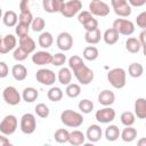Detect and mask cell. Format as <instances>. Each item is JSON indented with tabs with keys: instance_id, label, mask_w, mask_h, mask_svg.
I'll use <instances>...</instances> for the list:
<instances>
[{
	"instance_id": "cell-1",
	"label": "cell",
	"mask_w": 146,
	"mask_h": 146,
	"mask_svg": "<svg viewBox=\"0 0 146 146\" xmlns=\"http://www.w3.org/2000/svg\"><path fill=\"white\" fill-rule=\"evenodd\" d=\"M60 121L64 125L70 128H79L82 125L84 119L81 113L75 112L73 110H65L60 114Z\"/></svg>"
},
{
	"instance_id": "cell-2",
	"label": "cell",
	"mask_w": 146,
	"mask_h": 146,
	"mask_svg": "<svg viewBox=\"0 0 146 146\" xmlns=\"http://www.w3.org/2000/svg\"><path fill=\"white\" fill-rule=\"evenodd\" d=\"M107 80L113 88L122 89L127 83V73L122 67L112 68L107 73Z\"/></svg>"
},
{
	"instance_id": "cell-3",
	"label": "cell",
	"mask_w": 146,
	"mask_h": 146,
	"mask_svg": "<svg viewBox=\"0 0 146 146\" xmlns=\"http://www.w3.org/2000/svg\"><path fill=\"white\" fill-rule=\"evenodd\" d=\"M73 74H74L75 79L78 80V82L80 84H83V86H87V84L91 83L92 80H94V76H95L94 71L91 68H89L86 64L80 66L75 71H73Z\"/></svg>"
},
{
	"instance_id": "cell-4",
	"label": "cell",
	"mask_w": 146,
	"mask_h": 146,
	"mask_svg": "<svg viewBox=\"0 0 146 146\" xmlns=\"http://www.w3.org/2000/svg\"><path fill=\"white\" fill-rule=\"evenodd\" d=\"M19 128L23 133L25 135H32L36 129V120L35 116L32 113H25L21 117Z\"/></svg>"
},
{
	"instance_id": "cell-5",
	"label": "cell",
	"mask_w": 146,
	"mask_h": 146,
	"mask_svg": "<svg viewBox=\"0 0 146 146\" xmlns=\"http://www.w3.org/2000/svg\"><path fill=\"white\" fill-rule=\"evenodd\" d=\"M17 125H18V121L15 115L11 114L6 115L0 123V132L5 136H10L16 131Z\"/></svg>"
},
{
	"instance_id": "cell-6",
	"label": "cell",
	"mask_w": 146,
	"mask_h": 146,
	"mask_svg": "<svg viewBox=\"0 0 146 146\" xmlns=\"http://www.w3.org/2000/svg\"><path fill=\"white\" fill-rule=\"evenodd\" d=\"M113 27L119 32V34L125 36H129L135 32V24L125 18H116L113 22Z\"/></svg>"
},
{
	"instance_id": "cell-7",
	"label": "cell",
	"mask_w": 146,
	"mask_h": 146,
	"mask_svg": "<svg viewBox=\"0 0 146 146\" xmlns=\"http://www.w3.org/2000/svg\"><path fill=\"white\" fill-rule=\"evenodd\" d=\"M35 79L39 83L43 86H52L56 82L57 75L55 74L54 71L49 68H40L35 73Z\"/></svg>"
},
{
	"instance_id": "cell-8",
	"label": "cell",
	"mask_w": 146,
	"mask_h": 146,
	"mask_svg": "<svg viewBox=\"0 0 146 146\" xmlns=\"http://www.w3.org/2000/svg\"><path fill=\"white\" fill-rule=\"evenodd\" d=\"M2 97H3V100L8 104V105H11V106H16L21 103L22 100V95L18 92V90L13 87V86H8L3 89L2 91Z\"/></svg>"
},
{
	"instance_id": "cell-9",
	"label": "cell",
	"mask_w": 146,
	"mask_h": 146,
	"mask_svg": "<svg viewBox=\"0 0 146 146\" xmlns=\"http://www.w3.org/2000/svg\"><path fill=\"white\" fill-rule=\"evenodd\" d=\"M81 9H82V2L80 0H68L64 3L60 14L66 18H71L78 15Z\"/></svg>"
},
{
	"instance_id": "cell-10",
	"label": "cell",
	"mask_w": 146,
	"mask_h": 146,
	"mask_svg": "<svg viewBox=\"0 0 146 146\" xmlns=\"http://www.w3.org/2000/svg\"><path fill=\"white\" fill-rule=\"evenodd\" d=\"M89 11L94 15V16H99V17H105L110 14V6L102 1H91L89 3Z\"/></svg>"
},
{
	"instance_id": "cell-11",
	"label": "cell",
	"mask_w": 146,
	"mask_h": 146,
	"mask_svg": "<svg viewBox=\"0 0 146 146\" xmlns=\"http://www.w3.org/2000/svg\"><path fill=\"white\" fill-rule=\"evenodd\" d=\"M95 117L100 123H111L115 119V111L110 106H105L104 108H100L96 112Z\"/></svg>"
},
{
	"instance_id": "cell-12",
	"label": "cell",
	"mask_w": 146,
	"mask_h": 146,
	"mask_svg": "<svg viewBox=\"0 0 146 146\" xmlns=\"http://www.w3.org/2000/svg\"><path fill=\"white\" fill-rule=\"evenodd\" d=\"M16 44H17L16 36L13 34H6L0 40V54L5 55V54L14 50L16 48Z\"/></svg>"
},
{
	"instance_id": "cell-13",
	"label": "cell",
	"mask_w": 146,
	"mask_h": 146,
	"mask_svg": "<svg viewBox=\"0 0 146 146\" xmlns=\"http://www.w3.org/2000/svg\"><path fill=\"white\" fill-rule=\"evenodd\" d=\"M57 47L63 51H68L73 47V36L68 32H60L56 39Z\"/></svg>"
},
{
	"instance_id": "cell-14",
	"label": "cell",
	"mask_w": 146,
	"mask_h": 146,
	"mask_svg": "<svg viewBox=\"0 0 146 146\" xmlns=\"http://www.w3.org/2000/svg\"><path fill=\"white\" fill-rule=\"evenodd\" d=\"M51 60H52V55L46 50H40L32 55V62L39 66L51 64Z\"/></svg>"
},
{
	"instance_id": "cell-15",
	"label": "cell",
	"mask_w": 146,
	"mask_h": 146,
	"mask_svg": "<svg viewBox=\"0 0 146 146\" xmlns=\"http://www.w3.org/2000/svg\"><path fill=\"white\" fill-rule=\"evenodd\" d=\"M64 0H42V7L44 11L52 14V13H60L64 6Z\"/></svg>"
},
{
	"instance_id": "cell-16",
	"label": "cell",
	"mask_w": 146,
	"mask_h": 146,
	"mask_svg": "<svg viewBox=\"0 0 146 146\" xmlns=\"http://www.w3.org/2000/svg\"><path fill=\"white\" fill-rule=\"evenodd\" d=\"M102 135H103V130L98 124L89 125L86 132V137L90 143H97L98 140H100Z\"/></svg>"
},
{
	"instance_id": "cell-17",
	"label": "cell",
	"mask_w": 146,
	"mask_h": 146,
	"mask_svg": "<svg viewBox=\"0 0 146 146\" xmlns=\"http://www.w3.org/2000/svg\"><path fill=\"white\" fill-rule=\"evenodd\" d=\"M98 102L103 106H111L115 102V95H114L113 91H111L108 89H105V90H103V91L99 92V95H98Z\"/></svg>"
},
{
	"instance_id": "cell-18",
	"label": "cell",
	"mask_w": 146,
	"mask_h": 146,
	"mask_svg": "<svg viewBox=\"0 0 146 146\" xmlns=\"http://www.w3.org/2000/svg\"><path fill=\"white\" fill-rule=\"evenodd\" d=\"M11 74L16 81H24L27 76V68L23 64H16L11 67Z\"/></svg>"
},
{
	"instance_id": "cell-19",
	"label": "cell",
	"mask_w": 146,
	"mask_h": 146,
	"mask_svg": "<svg viewBox=\"0 0 146 146\" xmlns=\"http://www.w3.org/2000/svg\"><path fill=\"white\" fill-rule=\"evenodd\" d=\"M119 35H120L119 32H117L114 27H111V29H107V30L104 32L103 39H104V41H105L106 44L112 46V44H115V43L119 41V38H120Z\"/></svg>"
},
{
	"instance_id": "cell-20",
	"label": "cell",
	"mask_w": 146,
	"mask_h": 146,
	"mask_svg": "<svg viewBox=\"0 0 146 146\" xmlns=\"http://www.w3.org/2000/svg\"><path fill=\"white\" fill-rule=\"evenodd\" d=\"M135 115L138 119H146V99L140 97L135 102Z\"/></svg>"
},
{
	"instance_id": "cell-21",
	"label": "cell",
	"mask_w": 146,
	"mask_h": 146,
	"mask_svg": "<svg viewBox=\"0 0 146 146\" xmlns=\"http://www.w3.org/2000/svg\"><path fill=\"white\" fill-rule=\"evenodd\" d=\"M19 47L22 49H24L27 54H32L34 50H35V42L34 40L29 36V35H25V36H22L19 38Z\"/></svg>"
},
{
	"instance_id": "cell-22",
	"label": "cell",
	"mask_w": 146,
	"mask_h": 146,
	"mask_svg": "<svg viewBox=\"0 0 146 146\" xmlns=\"http://www.w3.org/2000/svg\"><path fill=\"white\" fill-rule=\"evenodd\" d=\"M102 38H103V35H102L99 29H96L92 31H86V33H84V40L89 44H97Z\"/></svg>"
},
{
	"instance_id": "cell-23",
	"label": "cell",
	"mask_w": 146,
	"mask_h": 146,
	"mask_svg": "<svg viewBox=\"0 0 146 146\" xmlns=\"http://www.w3.org/2000/svg\"><path fill=\"white\" fill-rule=\"evenodd\" d=\"M2 22L8 27L16 26L17 25V22H18V16H17V14L14 10H7V11L3 13Z\"/></svg>"
},
{
	"instance_id": "cell-24",
	"label": "cell",
	"mask_w": 146,
	"mask_h": 146,
	"mask_svg": "<svg viewBox=\"0 0 146 146\" xmlns=\"http://www.w3.org/2000/svg\"><path fill=\"white\" fill-rule=\"evenodd\" d=\"M57 79H58V81H59L60 84H64V86L70 84L71 81H72V72H71V68L70 67H62L58 71Z\"/></svg>"
},
{
	"instance_id": "cell-25",
	"label": "cell",
	"mask_w": 146,
	"mask_h": 146,
	"mask_svg": "<svg viewBox=\"0 0 146 146\" xmlns=\"http://www.w3.org/2000/svg\"><path fill=\"white\" fill-rule=\"evenodd\" d=\"M86 135L80 131V130H73L72 132H70V139H68V143L73 146H79V145H82L84 144V140H86Z\"/></svg>"
},
{
	"instance_id": "cell-26",
	"label": "cell",
	"mask_w": 146,
	"mask_h": 146,
	"mask_svg": "<svg viewBox=\"0 0 146 146\" xmlns=\"http://www.w3.org/2000/svg\"><path fill=\"white\" fill-rule=\"evenodd\" d=\"M38 97H39V92L33 87H26L22 91V98L26 103H33L34 100L38 99Z\"/></svg>"
},
{
	"instance_id": "cell-27",
	"label": "cell",
	"mask_w": 146,
	"mask_h": 146,
	"mask_svg": "<svg viewBox=\"0 0 146 146\" xmlns=\"http://www.w3.org/2000/svg\"><path fill=\"white\" fill-rule=\"evenodd\" d=\"M38 43L41 48H44V49L50 48L54 43L52 34L50 32H42L38 38Z\"/></svg>"
},
{
	"instance_id": "cell-28",
	"label": "cell",
	"mask_w": 146,
	"mask_h": 146,
	"mask_svg": "<svg viewBox=\"0 0 146 146\" xmlns=\"http://www.w3.org/2000/svg\"><path fill=\"white\" fill-rule=\"evenodd\" d=\"M141 47H143V46H141L139 39H137V38L130 36V38H128L127 41H125V49H127L129 52H131V54H137V52L141 49Z\"/></svg>"
},
{
	"instance_id": "cell-29",
	"label": "cell",
	"mask_w": 146,
	"mask_h": 146,
	"mask_svg": "<svg viewBox=\"0 0 146 146\" xmlns=\"http://www.w3.org/2000/svg\"><path fill=\"white\" fill-rule=\"evenodd\" d=\"M105 137L108 141H115L116 139H119V137H121V131L117 125L110 124L105 130Z\"/></svg>"
},
{
	"instance_id": "cell-30",
	"label": "cell",
	"mask_w": 146,
	"mask_h": 146,
	"mask_svg": "<svg viewBox=\"0 0 146 146\" xmlns=\"http://www.w3.org/2000/svg\"><path fill=\"white\" fill-rule=\"evenodd\" d=\"M121 138L125 143H131L137 138V130L132 128V125L125 127L121 132Z\"/></svg>"
},
{
	"instance_id": "cell-31",
	"label": "cell",
	"mask_w": 146,
	"mask_h": 146,
	"mask_svg": "<svg viewBox=\"0 0 146 146\" xmlns=\"http://www.w3.org/2000/svg\"><path fill=\"white\" fill-rule=\"evenodd\" d=\"M82 56L84 59L89 60V62H92V60H96L99 56V51L98 49L95 47V46H88L83 49V52H82Z\"/></svg>"
},
{
	"instance_id": "cell-32",
	"label": "cell",
	"mask_w": 146,
	"mask_h": 146,
	"mask_svg": "<svg viewBox=\"0 0 146 146\" xmlns=\"http://www.w3.org/2000/svg\"><path fill=\"white\" fill-rule=\"evenodd\" d=\"M128 73L131 78H140L144 73V66L140 63H131L128 67Z\"/></svg>"
},
{
	"instance_id": "cell-33",
	"label": "cell",
	"mask_w": 146,
	"mask_h": 146,
	"mask_svg": "<svg viewBox=\"0 0 146 146\" xmlns=\"http://www.w3.org/2000/svg\"><path fill=\"white\" fill-rule=\"evenodd\" d=\"M63 90L60 89V88H58V87H51L49 90H48V92H47V97H48V99L50 100V102H59V100H62V98H63Z\"/></svg>"
},
{
	"instance_id": "cell-34",
	"label": "cell",
	"mask_w": 146,
	"mask_h": 146,
	"mask_svg": "<svg viewBox=\"0 0 146 146\" xmlns=\"http://www.w3.org/2000/svg\"><path fill=\"white\" fill-rule=\"evenodd\" d=\"M54 138L57 143L59 144H65V143H68V139H70V132L68 130L64 129V128H60V129H57L55 131V135H54Z\"/></svg>"
},
{
	"instance_id": "cell-35",
	"label": "cell",
	"mask_w": 146,
	"mask_h": 146,
	"mask_svg": "<svg viewBox=\"0 0 146 146\" xmlns=\"http://www.w3.org/2000/svg\"><path fill=\"white\" fill-rule=\"evenodd\" d=\"M65 94L67 95V97L70 98H76L80 96L81 94V87L78 83H70L66 86L65 89Z\"/></svg>"
},
{
	"instance_id": "cell-36",
	"label": "cell",
	"mask_w": 146,
	"mask_h": 146,
	"mask_svg": "<svg viewBox=\"0 0 146 146\" xmlns=\"http://www.w3.org/2000/svg\"><path fill=\"white\" fill-rule=\"evenodd\" d=\"M120 120H121V123L125 127H129V125H132L136 121V115L135 113L130 112V111H125L121 114L120 116Z\"/></svg>"
},
{
	"instance_id": "cell-37",
	"label": "cell",
	"mask_w": 146,
	"mask_h": 146,
	"mask_svg": "<svg viewBox=\"0 0 146 146\" xmlns=\"http://www.w3.org/2000/svg\"><path fill=\"white\" fill-rule=\"evenodd\" d=\"M78 107H79V110H80L82 113L89 114V113H91L92 110H94V103H92L91 100H89V99H82V100L79 102Z\"/></svg>"
},
{
	"instance_id": "cell-38",
	"label": "cell",
	"mask_w": 146,
	"mask_h": 146,
	"mask_svg": "<svg viewBox=\"0 0 146 146\" xmlns=\"http://www.w3.org/2000/svg\"><path fill=\"white\" fill-rule=\"evenodd\" d=\"M34 111H35L36 115H38L39 117H42V119L48 117L49 114H50V110H49V107H48L44 103H39V104H36Z\"/></svg>"
},
{
	"instance_id": "cell-39",
	"label": "cell",
	"mask_w": 146,
	"mask_h": 146,
	"mask_svg": "<svg viewBox=\"0 0 146 146\" xmlns=\"http://www.w3.org/2000/svg\"><path fill=\"white\" fill-rule=\"evenodd\" d=\"M113 10L119 17H129L131 15V13H132V9H131V6L129 5V2L123 5V6H121V7H119V8H115Z\"/></svg>"
},
{
	"instance_id": "cell-40",
	"label": "cell",
	"mask_w": 146,
	"mask_h": 146,
	"mask_svg": "<svg viewBox=\"0 0 146 146\" xmlns=\"http://www.w3.org/2000/svg\"><path fill=\"white\" fill-rule=\"evenodd\" d=\"M82 65H84V62H83V59L80 56L73 55V56L70 57V59H68V67L71 68V71H75L76 68H79Z\"/></svg>"
},
{
	"instance_id": "cell-41",
	"label": "cell",
	"mask_w": 146,
	"mask_h": 146,
	"mask_svg": "<svg viewBox=\"0 0 146 146\" xmlns=\"http://www.w3.org/2000/svg\"><path fill=\"white\" fill-rule=\"evenodd\" d=\"M44 26H46V22H44V19H43L42 17H40V16L33 18V21H32V23H31V29H32V31H34V32H42L43 29H44Z\"/></svg>"
},
{
	"instance_id": "cell-42",
	"label": "cell",
	"mask_w": 146,
	"mask_h": 146,
	"mask_svg": "<svg viewBox=\"0 0 146 146\" xmlns=\"http://www.w3.org/2000/svg\"><path fill=\"white\" fill-rule=\"evenodd\" d=\"M30 27H31V25L18 22V24H17V25H16V27H15V32H16V34H17V36H18V38H22V36L29 35Z\"/></svg>"
},
{
	"instance_id": "cell-43",
	"label": "cell",
	"mask_w": 146,
	"mask_h": 146,
	"mask_svg": "<svg viewBox=\"0 0 146 146\" xmlns=\"http://www.w3.org/2000/svg\"><path fill=\"white\" fill-rule=\"evenodd\" d=\"M29 55H30V54H27V52H26L24 49H22L19 46H18V48H15V50H14V52H13V57H14V59L17 60V62H23V60H25Z\"/></svg>"
},
{
	"instance_id": "cell-44",
	"label": "cell",
	"mask_w": 146,
	"mask_h": 146,
	"mask_svg": "<svg viewBox=\"0 0 146 146\" xmlns=\"http://www.w3.org/2000/svg\"><path fill=\"white\" fill-rule=\"evenodd\" d=\"M33 18H34V17H33V15H32V13H31V11H19L18 22L31 25V23H32Z\"/></svg>"
},
{
	"instance_id": "cell-45",
	"label": "cell",
	"mask_w": 146,
	"mask_h": 146,
	"mask_svg": "<svg viewBox=\"0 0 146 146\" xmlns=\"http://www.w3.org/2000/svg\"><path fill=\"white\" fill-rule=\"evenodd\" d=\"M66 62V56L62 52H57L55 55H52V60H51V64L54 66H62L64 65Z\"/></svg>"
},
{
	"instance_id": "cell-46",
	"label": "cell",
	"mask_w": 146,
	"mask_h": 146,
	"mask_svg": "<svg viewBox=\"0 0 146 146\" xmlns=\"http://www.w3.org/2000/svg\"><path fill=\"white\" fill-rule=\"evenodd\" d=\"M82 26H83V29H84L86 31H92V30H96V29H98V21H97L96 18L91 17V18L88 19L84 24H82Z\"/></svg>"
},
{
	"instance_id": "cell-47",
	"label": "cell",
	"mask_w": 146,
	"mask_h": 146,
	"mask_svg": "<svg viewBox=\"0 0 146 146\" xmlns=\"http://www.w3.org/2000/svg\"><path fill=\"white\" fill-rule=\"evenodd\" d=\"M91 17H94V15L89 11V10H83V11H80L78 14V22L80 24H84L88 19H90Z\"/></svg>"
},
{
	"instance_id": "cell-48",
	"label": "cell",
	"mask_w": 146,
	"mask_h": 146,
	"mask_svg": "<svg viewBox=\"0 0 146 146\" xmlns=\"http://www.w3.org/2000/svg\"><path fill=\"white\" fill-rule=\"evenodd\" d=\"M136 23L138 25V27L145 30L146 29V11L140 13L137 17H136Z\"/></svg>"
},
{
	"instance_id": "cell-49",
	"label": "cell",
	"mask_w": 146,
	"mask_h": 146,
	"mask_svg": "<svg viewBox=\"0 0 146 146\" xmlns=\"http://www.w3.org/2000/svg\"><path fill=\"white\" fill-rule=\"evenodd\" d=\"M33 0H21L19 2V11H31V3Z\"/></svg>"
},
{
	"instance_id": "cell-50",
	"label": "cell",
	"mask_w": 146,
	"mask_h": 146,
	"mask_svg": "<svg viewBox=\"0 0 146 146\" xmlns=\"http://www.w3.org/2000/svg\"><path fill=\"white\" fill-rule=\"evenodd\" d=\"M9 73V68L5 62H0V78H6Z\"/></svg>"
},
{
	"instance_id": "cell-51",
	"label": "cell",
	"mask_w": 146,
	"mask_h": 146,
	"mask_svg": "<svg viewBox=\"0 0 146 146\" xmlns=\"http://www.w3.org/2000/svg\"><path fill=\"white\" fill-rule=\"evenodd\" d=\"M125 3H128V0H111V5H112L113 9L119 8V7H121Z\"/></svg>"
},
{
	"instance_id": "cell-52",
	"label": "cell",
	"mask_w": 146,
	"mask_h": 146,
	"mask_svg": "<svg viewBox=\"0 0 146 146\" xmlns=\"http://www.w3.org/2000/svg\"><path fill=\"white\" fill-rule=\"evenodd\" d=\"M128 2L132 7H143L146 3V0H128Z\"/></svg>"
},
{
	"instance_id": "cell-53",
	"label": "cell",
	"mask_w": 146,
	"mask_h": 146,
	"mask_svg": "<svg viewBox=\"0 0 146 146\" xmlns=\"http://www.w3.org/2000/svg\"><path fill=\"white\" fill-rule=\"evenodd\" d=\"M139 41H140L141 46H146V29L140 32V34H139Z\"/></svg>"
},
{
	"instance_id": "cell-54",
	"label": "cell",
	"mask_w": 146,
	"mask_h": 146,
	"mask_svg": "<svg viewBox=\"0 0 146 146\" xmlns=\"http://www.w3.org/2000/svg\"><path fill=\"white\" fill-rule=\"evenodd\" d=\"M11 144L9 143V140L5 137V135L0 136V146H10Z\"/></svg>"
},
{
	"instance_id": "cell-55",
	"label": "cell",
	"mask_w": 146,
	"mask_h": 146,
	"mask_svg": "<svg viewBox=\"0 0 146 146\" xmlns=\"http://www.w3.org/2000/svg\"><path fill=\"white\" fill-rule=\"evenodd\" d=\"M137 145L138 146H146V138H140L137 141Z\"/></svg>"
},
{
	"instance_id": "cell-56",
	"label": "cell",
	"mask_w": 146,
	"mask_h": 146,
	"mask_svg": "<svg viewBox=\"0 0 146 146\" xmlns=\"http://www.w3.org/2000/svg\"><path fill=\"white\" fill-rule=\"evenodd\" d=\"M143 54H144V56L146 57V46H143Z\"/></svg>"
},
{
	"instance_id": "cell-57",
	"label": "cell",
	"mask_w": 146,
	"mask_h": 146,
	"mask_svg": "<svg viewBox=\"0 0 146 146\" xmlns=\"http://www.w3.org/2000/svg\"><path fill=\"white\" fill-rule=\"evenodd\" d=\"M91 1H98V0H91Z\"/></svg>"
}]
</instances>
